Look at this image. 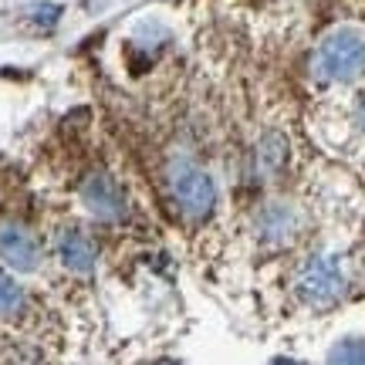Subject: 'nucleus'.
Listing matches in <instances>:
<instances>
[{"mask_svg":"<svg viewBox=\"0 0 365 365\" xmlns=\"http://www.w3.org/2000/svg\"><path fill=\"white\" fill-rule=\"evenodd\" d=\"M163 190H166L173 213L186 223L210 220L213 210H217V200H220L213 173L200 159L190 156V153H173L166 159V166H163Z\"/></svg>","mask_w":365,"mask_h":365,"instance_id":"f257e3e1","label":"nucleus"},{"mask_svg":"<svg viewBox=\"0 0 365 365\" xmlns=\"http://www.w3.org/2000/svg\"><path fill=\"white\" fill-rule=\"evenodd\" d=\"M349 287H352V271H349V261L339 250L308 254L298 264L294 281H291V291H294L298 304H304L308 312H328V308L341 304Z\"/></svg>","mask_w":365,"mask_h":365,"instance_id":"f03ea898","label":"nucleus"},{"mask_svg":"<svg viewBox=\"0 0 365 365\" xmlns=\"http://www.w3.org/2000/svg\"><path fill=\"white\" fill-rule=\"evenodd\" d=\"M314 85H352L355 78L365 75V34L355 27H335L318 41L312 51V65H308Z\"/></svg>","mask_w":365,"mask_h":365,"instance_id":"7ed1b4c3","label":"nucleus"},{"mask_svg":"<svg viewBox=\"0 0 365 365\" xmlns=\"http://www.w3.org/2000/svg\"><path fill=\"white\" fill-rule=\"evenodd\" d=\"M250 234L264 250H287L304 234V210L291 200H267L250 217Z\"/></svg>","mask_w":365,"mask_h":365,"instance_id":"20e7f679","label":"nucleus"},{"mask_svg":"<svg viewBox=\"0 0 365 365\" xmlns=\"http://www.w3.org/2000/svg\"><path fill=\"white\" fill-rule=\"evenodd\" d=\"M78 200H81V207L88 210V217H95V220H102V223H125L132 213V200H129L125 182L115 180L112 173H105V170H95L81 180Z\"/></svg>","mask_w":365,"mask_h":365,"instance_id":"39448f33","label":"nucleus"},{"mask_svg":"<svg viewBox=\"0 0 365 365\" xmlns=\"http://www.w3.org/2000/svg\"><path fill=\"white\" fill-rule=\"evenodd\" d=\"M0 261L17 274H34L44 261V244L27 223L4 217L0 220Z\"/></svg>","mask_w":365,"mask_h":365,"instance_id":"423d86ee","label":"nucleus"},{"mask_svg":"<svg viewBox=\"0 0 365 365\" xmlns=\"http://www.w3.org/2000/svg\"><path fill=\"white\" fill-rule=\"evenodd\" d=\"M54 257L68 274L88 277L98 267V240L91 237V230H85L81 223H65L54 230Z\"/></svg>","mask_w":365,"mask_h":365,"instance_id":"0eeeda50","label":"nucleus"},{"mask_svg":"<svg viewBox=\"0 0 365 365\" xmlns=\"http://www.w3.org/2000/svg\"><path fill=\"white\" fill-rule=\"evenodd\" d=\"M287 163H291V143H287V135L277 129L264 132L257 149H254V173H257V180L261 182L277 180L287 170Z\"/></svg>","mask_w":365,"mask_h":365,"instance_id":"6e6552de","label":"nucleus"},{"mask_svg":"<svg viewBox=\"0 0 365 365\" xmlns=\"http://www.w3.org/2000/svg\"><path fill=\"white\" fill-rule=\"evenodd\" d=\"M27 312V291L21 287V281L14 274L0 271V318L17 322Z\"/></svg>","mask_w":365,"mask_h":365,"instance_id":"1a4fd4ad","label":"nucleus"},{"mask_svg":"<svg viewBox=\"0 0 365 365\" xmlns=\"http://www.w3.org/2000/svg\"><path fill=\"white\" fill-rule=\"evenodd\" d=\"M328 365H365V341H341L339 349L331 352V359H328Z\"/></svg>","mask_w":365,"mask_h":365,"instance_id":"9d476101","label":"nucleus"},{"mask_svg":"<svg viewBox=\"0 0 365 365\" xmlns=\"http://www.w3.org/2000/svg\"><path fill=\"white\" fill-rule=\"evenodd\" d=\"M349 129H352L355 143L365 145V95H359L352 102V112H349Z\"/></svg>","mask_w":365,"mask_h":365,"instance_id":"9b49d317","label":"nucleus"},{"mask_svg":"<svg viewBox=\"0 0 365 365\" xmlns=\"http://www.w3.org/2000/svg\"><path fill=\"white\" fill-rule=\"evenodd\" d=\"M153 365H180V362H173V359H159V362H153Z\"/></svg>","mask_w":365,"mask_h":365,"instance_id":"f8f14e48","label":"nucleus"}]
</instances>
